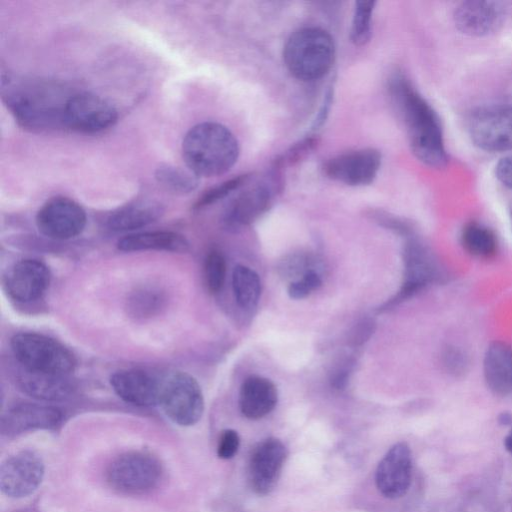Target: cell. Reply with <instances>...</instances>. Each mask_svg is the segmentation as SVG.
Listing matches in <instances>:
<instances>
[{"instance_id":"6da1fadb","label":"cell","mask_w":512,"mask_h":512,"mask_svg":"<svg viewBox=\"0 0 512 512\" xmlns=\"http://www.w3.org/2000/svg\"><path fill=\"white\" fill-rule=\"evenodd\" d=\"M388 92L406 127L410 148L416 158L430 167L447 163L440 120L429 103L402 73L388 79Z\"/></svg>"},{"instance_id":"484cf974","label":"cell","mask_w":512,"mask_h":512,"mask_svg":"<svg viewBox=\"0 0 512 512\" xmlns=\"http://www.w3.org/2000/svg\"><path fill=\"white\" fill-rule=\"evenodd\" d=\"M461 244L471 256L489 259L498 251V241L493 230L476 221L467 223L461 232Z\"/></svg>"},{"instance_id":"4316f807","label":"cell","mask_w":512,"mask_h":512,"mask_svg":"<svg viewBox=\"0 0 512 512\" xmlns=\"http://www.w3.org/2000/svg\"><path fill=\"white\" fill-rule=\"evenodd\" d=\"M232 287L237 304L251 310L258 304L261 295L259 275L251 268L237 265L232 274Z\"/></svg>"},{"instance_id":"277c9868","label":"cell","mask_w":512,"mask_h":512,"mask_svg":"<svg viewBox=\"0 0 512 512\" xmlns=\"http://www.w3.org/2000/svg\"><path fill=\"white\" fill-rule=\"evenodd\" d=\"M336 49L332 36L319 27L294 31L287 39L283 60L296 79L304 82L323 78L332 68Z\"/></svg>"},{"instance_id":"52a82bcc","label":"cell","mask_w":512,"mask_h":512,"mask_svg":"<svg viewBox=\"0 0 512 512\" xmlns=\"http://www.w3.org/2000/svg\"><path fill=\"white\" fill-rule=\"evenodd\" d=\"M159 404L167 417L180 426L197 423L204 411V398L197 380L177 372L162 381Z\"/></svg>"},{"instance_id":"7c38bea8","label":"cell","mask_w":512,"mask_h":512,"mask_svg":"<svg viewBox=\"0 0 512 512\" xmlns=\"http://www.w3.org/2000/svg\"><path fill=\"white\" fill-rule=\"evenodd\" d=\"M86 212L76 201L67 197L48 200L37 212L38 230L48 238L67 240L78 236L85 228Z\"/></svg>"},{"instance_id":"83f0119b","label":"cell","mask_w":512,"mask_h":512,"mask_svg":"<svg viewBox=\"0 0 512 512\" xmlns=\"http://www.w3.org/2000/svg\"><path fill=\"white\" fill-rule=\"evenodd\" d=\"M157 182L166 190L175 194H188L199 185V177L192 171L164 164L155 171Z\"/></svg>"},{"instance_id":"4fadbf2b","label":"cell","mask_w":512,"mask_h":512,"mask_svg":"<svg viewBox=\"0 0 512 512\" xmlns=\"http://www.w3.org/2000/svg\"><path fill=\"white\" fill-rule=\"evenodd\" d=\"M381 153L374 148L347 151L328 159L323 173L331 180L349 186H366L377 176Z\"/></svg>"},{"instance_id":"d4e9b609","label":"cell","mask_w":512,"mask_h":512,"mask_svg":"<svg viewBox=\"0 0 512 512\" xmlns=\"http://www.w3.org/2000/svg\"><path fill=\"white\" fill-rule=\"evenodd\" d=\"M117 247L125 252L159 250L185 253L189 250V242L176 232L152 231L128 234L118 241Z\"/></svg>"},{"instance_id":"8d00e7d4","label":"cell","mask_w":512,"mask_h":512,"mask_svg":"<svg viewBox=\"0 0 512 512\" xmlns=\"http://www.w3.org/2000/svg\"><path fill=\"white\" fill-rule=\"evenodd\" d=\"M495 173L503 185L512 189V154L500 159L496 165Z\"/></svg>"},{"instance_id":"3957f363","label":"cell","mask_w":512,"mask_h":512,"mask_svg":"<svg viewBox=\"0 0 512 512\" xmlns=\"http://www.w3.org/2000/svg\"><path fill=\"white\" fill-rule=\"evenodd\" d=\"M239 143L234 134L217 122L193 126L182 141V156L198 177H214L229 171L237 162Z\"/></svg>"},{"instance_id":"ffe728a7","label":"cell","mask_w":512,"mask_h":512,"mask_svg":"<svg viewBox=\"0 0 512 512\" xmlns=\"http://www.w3.org/2000/svg\"><path fill=\"white\" fill-rule=\"evenodd\" d=\"M62 413L55 407L36 403H21L11 407L2 417L1 430L6 435H17L36 429L55 428Z\"/></svg>"},{"instance_id":"8992f818","label":"cell","mask_w":512,"mask_h":512,"mask_svg":"<svg viewBox=\"0 0 512 512\" xmlns=\"http://www.w3.org/2000/svg\"><path fill=\"white\" fill-rule=\"evenodd\" d=\"M162 477L160 462L142 451H129L115 457L106 469L109 486L123 494H143L154 489Z\"/></svg>"},{"instance_id":"7a4b0ae2","label":"cell","mask_w":512,"mask_h":512,"mask_svg":"<svg viewBox=\"0 0 512 512\" xmlns=\"http://www.w3.org/2000/svg\"><path fill=\"white\" fill-rule=\"evenodd\" d=\"M2 97L23 128L42 131L64 128V111L73 93L41 79L2 75Z\"/></svg>"},{"instance_id":"ba28073f","label":"cell","mask_w":512,"mask_h":512,"mask_svg":"<svg viewBox=\"0 0 512 512\" xmlns=\"http://www.w3.org/2000/svg\"><path fill=\"white\" fill-rule=\"evenodd\" d=\"M473 143L488 152L512 149V105H489L476 109L468 120Z\"/></svg>"},{"instance_id":"e575fe53","label":"cell","mask_w":512,"mask_h":512,"mask_svg":"<svg viewBox=\"0 0 512 512\" xmlns=\"http://www.w3.org/2000/svg\"><path fill=\"white\" fill-rule=\"evenodd\" d=\"M321 284L322 281L318 273L312 269H309L305 271L301 279L289 284L287 293L292 299H303L307 297L312 291L318 289Z\"/></svg>"},{"instance_id":"ab89813d","label":"cell","mask_w":512,"mask_h":512,"mask_svg":"<svg viewBox=\"0 0 512 512\" xmlns=\"http://www.w3.org/2000/svg\"><path fill=\"white\" fill-rule=\"evenodd\" d=\"M504 447L510 454H512V426L507 435L505 436Z\"/></svg>"},{"instance_id":"1f68e13d","label":"cell","mask_w":512,"mask_h":512,"mask_svg":"<svg viewBox=\"0 0 512 512\" xmlns=\"http://www.w3.org/2000/svg\"><path fill=\"white\" fill-rule=\"evenodd\" d=\"M155 289L137 291L129 300V308L133 315L146 317L152 315L163 304V296Z\"/></svg>"},{"instance_id":"cb8c5ba5","label":"cell","mask_w":512,"mask_h":512,"mask_svg":"<svg viewBox=\"0 0 512 512\" xmlns=\"http://www.w3.org/2000/svg\"><path fill=\"white\" fill-rule=\"evenodd\" d=\"M163 211L162 204L156 200H136L114 211L107 219V226L116 232L137 230L158 220Z\"/></svg>"},{"instance_id":"d6a6232c","label":"cell","mask_w":512,"mask_h":512,"mask_svg":"<svg viewBox=\"0 0 512 512\" xmlns=\"http://www.w3.org/2000/svg\"><path fill=\"white\" fill-rule=\"evenodd\" d=\"M318 143L319 138L317 135L307 136L277 158L273 167L281 171L284 167L297 164L306 158L317 147Z\"/></svg>"},{"instance_id":"5b68a950","label":"cell","mask_w":512,"mask_h":512,"mask_svg":"<svg viewBox=\"0 0 512 512\" xmlns=\"http://www.w3.org/2000/svg\"><path fill=\"white\" fill-rule=\"evenodd\" d=\"M15 359L24 368L68 375L76 366L74 355L58 341L42 334L22 332L11 339Z\"/></svg>"},{"instance_id":"f1b7e54d","label":"cell","mask_w":512,"mask_h":512,"mask_svg":"<svg viewBox=\"0 0 512 512\" xmlns=\"http://www.w3.org/2000/svg\"><path fill=\"white\" fill-rule=\"evenodd\" d=\"M376 2L356 1L350 28V40L356 46H363L372 35V17Z\"/></svg>"},{"instance_id":"f546056e","label":"cell","mask_w":512,"mask_h":512,"mask_svg":"<svg viewBox=\"0 0 512 512\" xmlns=\"http://www.w3.org/2000/svg\"><path fill=\"white\" fill-rule=\"evenodd\" d=\"M226 276V262L223 255L216 250L208 253L204 262V278L211 293L219 292Z\"/></svg>"},{"instance_id":"60d3db41","label":"cell","mask_w":512,"mask_h":512,"mask_svg":"<svg viewBox=\"0 0 512 512\" xmlns=\"http://www.w3.org/2000/svg\"><path fill=\"white\" fill-rule=\"evenodd\" d=\"M499 422L501 424H511L512 423V415L508 412H503L499 416Z\"/></svg>"},{"instance_id":"d590c367","label":"cell","mask_w":512,"mask_h":512,"mask_svg":"<svg viewBox=\"0 0 512 512\" xmlns=\"http://www.w3.org/2000/svg\"><path fill=\"white\" fill-rule=\"evenodd\" d=\"M240 445L239 435L235 430H224L218 441L217 455L221 459H231L237 453Z\"/></svg>"},{"instance_id":"603a6c76","label":"cell","mask_w":512,"mask_h":512,"mask_svg":"<svg viewBox=\"0 0 512 512\" xmlns=\"http://www.w3.org/2000/svg\"><path fill=\"white\" fill-rule=\"evenodd\" d=\"M277 401V388L265 377L250 376L241 385L239 408L248 419L256 420L266 416L275 408Z\"/></svg>"},{"instance_id":"836d02e7","label":"cell","mask_w":512,"mask_h":512,"mask_svg":"<svg viewBox=\"0 0 512 512\" xmlns=\"http://www.w3.org/2000/svg\"><path fill=\"white\" fill-rule=\"evenodd\" d=\"M442 363L445 371L456 377L463 376L469 369L468 355L461 348L453 345L444 348Z\"/></svg>"},{"instance_id":"74e56055","label":"cell","mask_w":512,"mask_h":512,"mask_svg":"<svg viewBox=\"0 0 512 512\" xmlns=\"http://www.w3.org/2000/svg\"><path fill=\"white\" fill-rule=\"evenodd\" d=\"M375 323L372 320H364L355 327L351 334L350 342L352 345H361L373 334Z\"/></svg>"},{"instance_id":"d6986e66","label":"cell","mask_w":512,"mask_h":512,"mask_svg":"<svg viewBox=\"0 0 512 512\" xmlns=\"http://www.w3.org/2000/svg\"><path fill=\"white\" fill-rule=\"evenodd\" d=\"M110 385L122 400L132 405L147 407L159 403L162 382L144 370L116 371L110 377Z\"/></svg>"},{"instance_id":"8fae6325","label":"cell","mask_w":512,"mask_h":512,"mask_svg":"<svg viewBox=\"0 0 512 512\" xmlns=\"http://www.w3.org/2000/svg\"><path fill=\"white\" fill-rule=\"evenodd\" d=\"M45 465L40 455L22 450L6 458L0 467V488L11 498L33 494L42 483Z\"/></svg>"},{"instance_id":"4dcf8cb0","label":"cell","mask_w":512,"mask_h":512,"mask_svg":"<svg viewBox=\"0 0 512 512\" xmlns=\"http://www.w3.org/2000/svg\"><path fill=\"white\" fill-rule=\"evenodd\" d=\"M249 178V174H241L210 188L197 200L194 209H202L227 197L233 191L244 186Z\"/></svg>"},{"instance_id":"2e32d148","label":"cell","mask_w":512,"mask_h":512,"mask_svg":"<svg viewBox=\"0 0 512 512\" xmlns=\"http://www.w3.org/2000/svg\"><path fill=\"white\" fill-rule=\"evenodd\" d=\"M412 470L410 447L404 442L395 444L378 464L375 482L379 492L389 499L404 496L411 485Z\"/></svg>"},{"instance_id":"9a60e30c","label":"cell","mask_w":512,"mask_h":512,"mask_svg":"<svg viewBox=\"0 0 512 512\" xmlns=\"http://www.w3.org/2000/svg\"><path fill=\"white\" fill-rule=\"evenodd\" d=\"M287 455V448L276 438H267L254 447L248 461L247 476L255 493L266 495L274 489Z\"/></svg>"},{"instance_id":"ac0fdd59","label":"cell","mask_w":512,"mask_h":512,"mask_svg":"<svg viewBox=\"0 0 512 512\" xmlns=\"http://www.w3.org/2000/svg\"><path fill=\"white\" fill-rule=\"evenodd\" d=\"M504 15V8L499 2L469 0L456 7L453 17L457 29L462 33L484 36L499 29Z\"/></svg>"},{"instance_id":"44dd1931","label":"cell","mask_w":512,"mask_h":512,"mask_svg":"<svg viewBox=\"0 0 512 512\" xmlns=\"http://www.w3.org/2000/svg\"><path fill=\"white\" fill-rule=\"evenodd\" d=\"M16 381L24 393L42 401L64 400L72 394L74 389L68 375L39 372L22 366Z\"/></svg>"},{"instance_id":"9c48e42d","label":"cell","mask_w":512,"mask_h":512,"mask_svg":"<svg viewBox=\"0 0 512 512\" xmlns=\"http://www.w3.org/2000/svg\"><path fill=\"white\" fill-rule=\"evenodd\" d=\"M280 174L281 171L272 167L266 178L238 194L225 209L224 225L229 229H237L263 215L282 188Z\"/></svg>"},{"instance_id":"7402d4cb","label":"cell","mask_w":512,"mask_h":512,"mask_svg":"<svg viewBox=\"0 0 512 512\" xmlns=\"http://www.w3.org/2000/svg\"><path fill=\"white\" fill-rule=\"evenodd\" d=\"M483 374L489 390L498 396L512 394V349L502 341H494L486 349Z\"/></svg>"},{"instance_id":"5bb4252c","label":"cell","mask_w":512,"mask_h":512,"mask_svg":"<svg viewBox=\"0 0 512 512\" xmlns=\"http://www.w3.org/2000/svg\"><path fill=\"white\" fill-rule=\"evenodd\" d=\"M405 274L403 285L386 307L397 304L421 291L426 286L439 282L442 271L431 251L417 240H409L404 251Z\"/></svg>"},{"instance_id":"f35d334b","label":"cell","mask_w":512,"mask_h":512,"mask_svg":"<svg viewBox=\"0 0 512 512\" xmlns=\"http://www.w3.org/2000/svg\"><path fill=\"white\" fill-rule=\"evenodd\" d=\"M332 99H333V91L330 89L327 92L324 102H323V105H322L321 109L319 110V113L314 121V128H318V127L322 126V124L325 122V120L328 116L329 110H330V105L332 103Z\"/></svg>"},{"instance_id":"e0dca14e","label":"cell","mask_w":512,"mask_h":512,"mask_svg":"<svg viewBox=\"0 0 512 512\" xmlns=\"http://www.w3.org/2000/svg\"><path fill=\"white\" fill-rule=\"evenodd\" d=\"M50 280V271L44 263L35 259H23L7 272L5 287L14 300L31 302L43 296Z\"/></svg>"},{"instance_id":"30bf717a","label":"cell","mask_w":512,"mask_h":512,"mask_svg":"<svg viewBox=\"0 0 512 512\" xmlns=\"http://www.w3.org/2000/svg\"><path fill=\"white\" fill-rule=\"evenodd\" d=\"M118 119L116 108L106 99L89 92H75L64 111V128L97 133L113 126Z\"/></svg>"}]
</instances>
